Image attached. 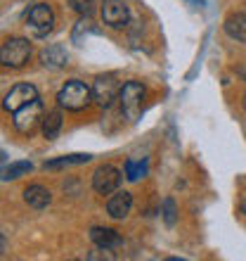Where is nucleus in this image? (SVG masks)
<instances>
[{"mask_svg":"<svg viewBox=\"0 0 246 261\" xmlns=\"http://www.w3.org/2000/svg\"><path fill=\"white\" fill-rule=\"evenodd\" d=\"M90 240L95 242L100 249L109 252V249H114V247H118V245H121V235H118L116 230H111V228L95 226L93 230H90Z\"/></svg>","mask_w":246,"mask_h":261,"instance_id":"9b49d317","label":"nucleus"},{"mask_svg":"<svg viewBox=\"0 0 246 261\" xmlns=\"http://www.w3.org/2000/svg\"><path fill=\"white\" fill-rule=\"evenodd\" d=\"M26 27L34 31L36 36H48L55 27V14H52V7L45 5V3H38L28 10L26 14Z\"/></svg>","mask_w":246,"mask_h":261,"instance_id":"39448f33","label":"nucleus"},{"mask_svg":"<svg viewBox=\"0 0 246 261\" xmlns=\"http://www.w3.org/2000/svg\"><path fill=\"white\" fill-rule=\"evenodd\" d=\"M57 102L62 110L81 112L93 102V88H88L83 81H67L57 93Z\"/></svg>","mask_w":246,"mask_h":261,"instance_id":"f257e3e1","label":"nucleus"},{"mask_svg":"<svg viewBox=\"0 0 246 261\" xmlns=\"http://www.w3.org/2000/svg\"><path fill=\"white\" fill-rule=\"evenodd\" d=\"M144 173H147V164H144V162H140V164L133 162V159L126 162V178L128 180H140Z\"/></svg>","mask_w":246,"mask_h":261,"instance_id":"6ab92c4d","label":"nucleus"},{"mask_svg":"<svg viewBox=\"0 0 246 261\" xmlns=\"http://www.w3.org/2000/svg\"><path fill=\"white\" fill-rule=\"evenodd\" d=\"M130 209H133V197H130V193H114L109 197V202H107V214H109L111 219H126L130 214Z\"/></svg>","mask_w":246,"mask_h":261,"instance_id":"9d476101","label":"nucleus"},{"mask_svg":"<svg viewBox=\"0 0 246 261\" xmlns=\"http://www.w3.org/2000/svg\"><path fill=\"white\" fill-rule=\"evenodd\" d=\"M24 199H26L28 206H34V209H45V206L50 204V199H52V195H50L48 188L43 186H28L26 190H24Z\"/></svg>","mask_w":246,"mask_h":261,"instance_id":"ddd939ff","label":"nucleus"},{"mask_svg":"<svg viewBox=\"0 0 246 261\" xmlns=\"http://www.w3.org/2000/svg\"><path fill=\"white\" fill-rule=\"evenodd\" d=\"M244 110H246V93H244Z\"/></svg>","mask_w":246,"mask_h":261,"instance_id":"5701e85b","label":"nucleus"},{"mask_svg":"<svg viewBox=\"0 0 246 261\" xmlns=\"http://www.w3.org/2000/svg\"><path fill=\"white\" fill-rule=\"evenodd\" d=\"M118 102H121V112L130 119V121L140 119L142 102H144V86L137 81L123 83V88L118 90Z\"/></svg>","mask_w":246,"mask_h":261,"instance_id":"7ed1b4c3","label":"nucleus"},{"mask_svg":"<svg viewBox=\"0 0 246 261\" xmlns=\"http://www.w3.org/2000/svg\"><path fill=\"white\" fill-rule=\"evenodd\" d=\"M31 169H34L31 162H12V164H7V166L0 169V178L3 180H17V178H21V176H26Z\"/></svg>","mask_w":246,"mask_h":261,"instance_id":"2eb2a0df","label":"nucleus"},{"mask_svg":"<svg viewBox=\"0 0 246 261\" xmlns=\"http://www.w3.org/2000/svg\"><path fill=\"white\" fill-rule=\"evenodd\" d=\"M31 57V43L26 38H7L0 45V64L10 69H19Z\"/></svg>","mask_w":246,"mask_h":261,"instance_id":"f03ea898","label":"nucleus"},{"mask_svg":"<svg viewBox=\"0 0 246 261\" xmlns=\"http://www.w3.org/2000/svg\"><path fill=\"white\" fill-rule=\"evenodd\" d=\"M34 100H38V90H36V86H31V83H19V86H14V88L3 97V107L14 114L17 110H21L24 105L34 102Z\"/></svg>","mask_w":246,"mask_h":261,"instance_id":"0eeeda50","label":"nucleus"},{"mask_svg":"<svg viewBox=\"0 0 246 261\" xmlns=\"http://www.w3.org/2000/svg\"><path fill=\"white\" fill-rule=\"evenodd\" d=\"M93 154H67V157L52 159V162H45V169L55 171V169H62V166H71V164H88Z\"/></svg>","mask_w":246,"mask_h":261,"instance_id":"f3484780","label":"nucleus"},{"mask_svg":"<svg viewBox=\"0 0 246 261\" xmlns=\"http://www.w3.org/2000/svg\"><path fill=\"white\" fill-rule=\"evenodd\" d=\"M116 93H118V86L111 76H97L95 83H93V100L100 107H109L116 100Z\"/></svg>","mask_w":246,"mask_h":261,"instance_id":"1a4fd4ad","label":"nucleus"},{"mask_svg":"<svg viewBox=\"0 0 246 261\" xmlns=\"http://www.w3.org/2000/svg\"><path fill=\"white\" fill-rule=\"evenodd\" d=\"M118 186H121V171H118L116 166H111V164L97 166L95 173H93V188H95V193L111 195L118 190Z\"/></svg>","mask_w":246,"mask_h":261,"instance_id":"423d86ee","label":"nucleus"},{"mask_svg":"<svg viewBox=\"0 0 246 261\" xmlns=\"http://www.w3.org/2000/svg\"><path fill=\"white\" fill-rule=\"evenodd\" d=\"M41 60H43V64H45V67L59 69V67H64V64L69 62V53H67V48H64V45L55 43V45H50V48L43 50Z\"/></svg>","mask_w":246,"mask_h":261,"instance_id":"4468645a","label":"nucleus"},{"mask_svg":"<svg viewBox=\"0 0 246 261\" xmlns=\"http://www.w3.org/2000/svg\"><path fill=\"white\" fill-rule=\"evenodd\" d=\"M62 128V114L59 112H48V117H43V136L48 140H55Z\"/></svg>","mask_w":246,"mask_h":261,"instance_id":"dca6fc26","label":"nucleus"},{"mask_svg":"<svg viewBox=\"0 0 246 261\" xmlns=\"http://www.w3.org/2000/svg\"><path fill=\"white\" fill-rule=\"evenodd\" d=\"M41 119H43V105H41V100H34V102L24 105L21 110L14 112L12 124H14V128L19 130V133H24V136H31Z\"/></svg>","mask_w":246,"mask_h":261,"instance_id":"20e7f679","label":"nucleus"},{"mask_svg":"<svg viewBox=\"0 0 246 261\" xmlns=\"http://www.w3.org/2000/svg\"><path fill=\"white\" fill-rule=\"evenodd\" d=\"M225 34L232 38V41L246 43V10L241 12H232L225 19Z\"/></svg>","mask_w":246,"mask_h":261,"instance_id":"f8f14e48","label":"nucleus"},{"mask_svg":"<svg viewBox=\"0 0 246 261\" xmlns=\"http://www.w3.org/2000/svg\"><path fill=\"white\" fill-rule=\"evenodd\" d=\"M161 214H164L166 226H171V228L175 226V221H178V206H175V199H173V197H166Z\"/></svg>","mask_w":246,"mask_h":261,"instance_id":"a211bd4d","label":"nucleus"},{"mask_svg":"<svg viewBox=\"0 0 246 261\" xmlns=\"http://www.w3.org/2000/svg\"><path fill=\"white\" fill-rule=\"evenodd\" d=\"M3 252H5V238L0 235V256H3Z\"/></svg>","mask_w":246,"mask_h":261,"instance_id":"412c9836","label":"nucleus"},{"mask_svg":"<svg viewBox=\"0 0 246 261\" xmlns=\"http://www.w3.org/2000/svg\"><path fill=\"white\" fill-rule=\"evenodd\" d=\"M69 5L78 14H90L95 10V0H69Z\"/></svg>","mask_w":246,"mask_h":261,"instance_id":"aec40b11","label":"nucleus"},{"mask_svg":"<svg viewBox=\"0 0 246 261\" xmlns=\"http://www.w3.org/2000/svg\"><path fill=\"white\" fill-rule=\"evenodd\" d=\"M3 162H5V152L0 150V164H3Z\"/></svg>","mask_w":246,"mask_h":261,"instance_id":"4be33fe9","label":"nucleus"},{"mask_svg":"<svg viewBox=\"0 0 246 261\" xmlns=\"http://www.w3.org/2000/svg\"><path fill=\"white\" fill-rule=\"evenodd\" d=\"M102 19H104V24H109L111 29L126 27L130 19L128 5H126L123 0H104L102 3Z\"/></svg>","mask_w":246,"mask_h":261,"instance_id":"6e6552de","label":"nucleus"}]
</instances>
